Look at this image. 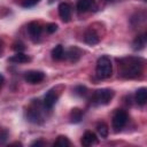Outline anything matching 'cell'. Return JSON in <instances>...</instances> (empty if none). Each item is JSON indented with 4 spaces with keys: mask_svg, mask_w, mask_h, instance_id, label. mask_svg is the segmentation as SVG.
Here are the masks:
<instances>
[{
    "mask_svg": "<svg viewBox=\"0 0 147 147\" xmlns=\"http://www.w3.org/2000/svg\"><path fill=\"white\" fill-rule=\"evenodd\" d=\"M118 75L125 79H134L141 76L145 60L139 56H126L117 59Z\"/></svg>",
    "mask_w": 147,
    "mask_h": 147,
    "instance_id": "6da1fadb",
    "label": "cell"
},
{
    "mask_svg": "<svg viewBox=\"0 0 147 147\" xmlns=\"http://www.w3.org/2000/svg\"><path fill=\"white\" fill-rule=\"evenodd\" d=\"M113 74V65L111 61L108 56L103 55L98 59L96 61V68H95V75L99 79H107Z\"/></svg>",
    "mask_w": 147,
    "mask_h": 147,
    "instance_id": "7a4b0ae2",
    "label": "cell"
},
{
    "mask_svg": "<svg viewBox=\"0 0 147 147\" xmlns=\"http://www.w3.org/2000/svg\"><path fill=\"white\" fill-rule=\"evenodd\" d=\"M115 95V92L110 88H101L93 92L90 101L92 105L100 106V105H108Z\"/></svg>",
    "mask_w": 147,
    "mask_h": 147,
    "instance_id": "3957f363",
    "label": "cell"
},
{
    "mask_svg": "<svg viewBox=\"0 0 147 147\" xmlns=\"http://www.w3.org/2000/svg\"><path fill=\"white\" fill-rule=\"evenodd\" d=\"M42 108H45V107H44V105H41L39 102V100H33L31 106L26 109V113H25L28 121L31 123H36V124L41 123L44 121L42 119V110H41Z\"/></svg>",
    "mask_w": 147,
    "mask_h": 147,
    "instance_id": "277c9868",
    "label": "cell"
},
{
    "mask_svg": "<svg viewBox=\"0 0 147 147\" xmlns=\"http://www.w3.org/2000/svg\"><path fill=\"white\" fill-rule=\"evenodd\" d=\"M127 122V114L125 110H122V109H117L113 116V119H111V125H113V129L115 132H118L121 131L125 124Z\"/></svg>",
    "mask_w": 147,
    "mask_h": 147,
    "instance_id": "5b68a950",
    "label": "cell"
},
{
    "mask_svg": "<svg viewBox=\"0 0 147 147\" xmlns=\"http://www.w3.org/2000/svg\"><path fill=\"white\" fill-rule=\"evenodd\" d=\"M60 87H61V86L53 87V88H51V90L46 93V95H45V98H44V102H42V105H44V107H45L46 109L51 110V109L53 108V106L56 103V101H57V99H59V96H60V94H61V90H59Z\"/></svg>",
    "mask_w": 147,
    "mask_h": 147,
    "instance_id": "8992f818",
    "label": "cell"
},
{
    "mask_svg": "<svg viewBox=\"0 0 147 147\" xmlns=\"http://www.w3.org/2000/svg\"><path fill=\"white\" fill-rule=\"evenodd\" d=\"M44 78H45V74L42 71H39V70H30V71H26L24 74L25 82L29 84H32V85L42 82Z\"/></svg>",
    "mask_w": 147,
    "mask_h": 147,
    "instance_id": "52a82bcc",
    "label": "cell"
},
{
    "mask_svg": "<svg viewBox=\"0 0 147 147\" xmlns=\"http://www.w3.org/2000/svg\"><path fill=\"white\" fill-rule=\"evenodd\" d=\"M41 31H42V26L39 22L37 21H32L28 24V33L30 36V38L33 40V41H37L41 34Z\"/></svg>",
    "mask_w": 147,
    "mask_h": 147,
    "instance_id": "ba28073f",
    "label": "cell"
},
{
    "mask_svg": "<svg viewBox=\"0 0 147 147\" xmlns=\"http://www.w3.org/2000/svg\"><path fill=\"white\" fill-rule=\"evenodd\" d=\"M84 40L88 45H96L100 41V36L92 26H90L84 33Z\"/></svg>",
    "mask_w": 147,
    "mask_h": 147,
    "instance_id": "9c48e42d",
    "label": "cell"
},
{
    "mask_svg": "<svg viewBox=\"0 0 147 147\" xmlns=\"http://www.w3.org/2000/svg\"><path fill=\"white\" fill-rule=\"evenodd\" d=\"M82 55H83V51H82L80 48L76 47V46L70 47L67 52H64V57H65L68 61L74 62V63L77 62V61L82 57Z\"/></svg>",
    "mask_w": 147,
    "mask_h": 147,
    "instance_id": "30bf717a",
    "label": "cell"
},
{
    "mask_svg": "<svg viewBox=\"0 0 147 147\" xmlns=\"http://www.w3.org/2000/svg\"><path fill=\"white\" fill-rule=\"evenodd\" d=\"M59 15L63 22H69L71 18V7L67 2H61L59 5Z\"/></svg>",
    "mask_w": 147,
    "mask_h": 147,
    "instance_id": "8fae6325",
    "label": "cell"
},
{
    "mask_svg": "<svg viewBox=\"0 0 147 147\" xmlns=\"http://www.w3.org/2000/svg\"><path fill=\"white\" fill-rule=\"evenodd\" d=\"M80 144L85 147H88V146L98 144V138H96L95 133H93L92 131H86L80 139Z\"/></svg>",
    "mask_w": 147,
    "mask_h": 147,
    "instance_id": "7c38bea8",
    "label": "cell"
},
{
    "mask_svg": "<svg viewBox=\"0 0 147 147\" xmlns=\"http://www.w3.org/2000/svg\"><path fill=\"white\" fill-rule=\"evenodd\" d=\"M95 8L94 0H78L77 1V10L79 13H86Z\"/></svg>",
    "mask_w": 147,
    "mask_h": 147,
    "instance_id": "4fadbf2b",
    "label": "cell"
},
{
    "mask_svg": "<svg viewBox=\"0 0 147 147\" xmlns=\"http://www.w3.org/2000/svg\"><path fill=\"white\" fill-rule=\"evenodd\" d=\"M146 46V33H142V34H139L134 38L133 42H132V47L134 51H140V49H144Z\"/></svg>",
    "mask_w": 147,
    "mask_h": 147,
    "instance_id": "5bb4252c",
    "label": "cell"
},
{
    "mask_svg": "<svg viewBox=\"0 0 147 147\" xmlns=\"http://www.w3.org/2000/svg\"><path fill=\"white\" fill-rule=\"evenodd\" d=\"M136 101L138 105L144 106L147 102V90L146 87H140L136 92Z\"/></svg>",
    "mask_w": 147,
    "mask_h": 147,
    "instance_id": "9a60e30c",
    "label": "cell"
},
{
    "mask_svg": "<svg viewBox=\"0 0 147 147\" xmlns=\"http://www.w3.org/2000/svg\"><path fill=\"white\" fill-rule=\"evenodd\" d=\"M31 59L26 55V54H24L23 52L22 53H16L15 55H13V56H10L9 59H8V61L9 62H13V63H26V62H29Z\"/></svg>",
    "mask_w": 147,
    "mask_h": 147,
    "instance_id": "2e32d148",
    "label": "cell"
},
{
    "mask_svg": "<svg viewBox=\"0 0 147 147\" xmlns=\"http://www.w3.org/2000/svg\"><path fill=\"white\" fill-rule=\"evenodd\" d=\"M83 118V110L79 108H74L71 109L69 114V119L71 123H79Z\"/></svg>",
    "mask_w": 147,
    "mask_h": 147,
    "instance_id": "e0dca14e",
    "label": "cell"
},
{
    "mask_svg": "<svg viewBox=\"0 0 147 147\" xmlns=\"http://www.w3.org/2000/svg\"><path fill=\"white\" fill-rule=\"evenodd\" d=\"M51 55H52V59H53L54 61H60V60H62V59L64 57V49H63V46H62V45L55 46V47L52 49Z\"/></svg>",
    "mask_w": 147,
    "mask_h": 147,
    "instance_id": "ac0fdd59",
    "label": "cell"
},
{
    "mask_svg": "<svg viewBox=\"0 0 147 147\" xmlns=\"http://www.w3.org/2000/svg\"><path fill=\"white\" fill-rule=\"evenodd\" d=\"M70 145H71V142L69 141V139L65 136H59L57 139L54 141V146H56V147H67Z\"/></svg>",
    "mask_w": 147,
    "mask_h": 147,
    "instance_id": "d6986e66",
    "label": "cell"
},
{
    "mask_svg": "<svg viewBox=\"0 0 147 147\" xmlns=\"http://www.w3.org/2000/svg\"><path fill=\"white\" fill-rule=\"evenodd\" d=\"M96 131L101 136V138H107L108 137V133H109V130H108V126L106 123L101 122L96 125Z\"/></svg>",
    "mask_w": 147,
    "mask_h": 147,
    "instance_id": "ffe728a7",
    "label": "cell"
},
{
    "mask_svg": "<svg viewBox=\"0 0 147 147\" xmlns=\"http://www.w3.org/2000/svg\"><path fill=\"white\" fill-rule=\"evenodd\" d=\"M74 92H75V94H77V95H79V96H84V95H86V93H87V88H86L85 86H83V85H78V86L75 87Z\"/></svg>",
    "mask_w": 147,
    "mask_h": 147,
    "instance_id": "44dd1931",
    "label": "cell"
},
{
    "mask_svg": "<svg viewBox=\"0 0 147 147\" xmlns=\"http://www.w3.org/2000/svg\"><path fill=\"white\" fill-rule=\"evenodd\" d=\"M13 49L16 51L17 53H22V52L25 49V46H24L23 42H21V41H16V42L13 44Z\"/></svg>",
    "mask_w": 147,
    "mask_h": 147,
    "instance_id": "7402d4cb",
    "label": "cell"
},
{
    "mask_svg": "<svg viewBox=\"0 0 147 147\" xmlns=\"http://www.w3.org/2000/svg\"><path fill=\"white\" fill-rule=\"evenodd\" d=\"M7 139H8V131L7 130H1L0 131V145L6 144Z\"/></svg>",
    "mask_w": 147,
    "mask_h": 147,
    "instance_id": "603a6c76",
    "label": "cell"
},
{
    "mask_svg": "<svg viewBox=\"0 0 147 147\" xmlns=\"http://www.w3.org/2000/svg\"><path fill=\"white\" fill-rule=\"evenodd\" d=\"M56 30H57V24H55V23H48L46 25V31L48 33H54Z\"/></svg>",
    "mask_w": 147,
    "mask_h": 147,
    "instance_id": "cb8c5ba5",
    "label": "cell"
},
{
    "mask_svg": "<svg viewBox=\"0 0 147 147\" xmlns=\"http://www.w3.org/2000/svg\"><path fill=\"white\" fill-rule=\"evenodd\" d=\"M37 2H39V0H23V2H22V6L23 7H32V6H34Z\"/></svg>",
    "mask_w": 147,
    "mask_h": 147,
    "instance_id": "d4e9b609",
    "label": "cell"
},
{
    "mask_svg": "<svg viewBox=\"0 0 147 147\" xmlns=\"http://www.w3.org/2000/svg\"><path fill=\"white\" fill-rule=\"evenodd\" d=\"M31 146H44V142L40 141V140H36V141H33L31 144Z\"/></svg>",
    "mask_w": 147,
    "mask_h": 147,
    "instance_id": "484cf974",
    "label": "cell"
},
{
    "mask_svg": "<svg viewBox=\"0 0 147 147\" xmlns=\"http://www.w3.org/2000/svg\"><path fill=\"white\" fill-rule=\"evenodd\" d=\"M3 49H5L3 42H2V40H0V56L2 55V53H3Z\"/></svg>",
    "mask_w": 147,
    "mask_h": 147,
    "instance_id": "4316f807",
    "label": "cell"
},
{
    "mask_svg": "<svg viewBox=\"0 0 147 147\" xmlns=\"http://www.w3.org/2000/svg\"><path fill=\"white\" fill-rule=\"evenodd\" d=\"M3 82H5V78H3V76L0 74V88H1L2 85H3Z\"/></svg>",
    "mask_w": 147,
    "mask_h": 147,
    "instance_id": "83f0119b",
    "label": "cell"
},
{
    "mask_svg": "<svg viewBox=\"0 0 147 147\" xmlns=\"http://www.w3.org/2000/svg\"><path fill=\"white\" fill-rule=\"evenodd\" d=\"M11 145H18V146H22V144H21V142H13Z\"/></svg>",
    "mask_w": 147,
    "mask_h": 147,
    "instance_id": "f1b7e54d",
    "label": "cell"
}]
</instances>
